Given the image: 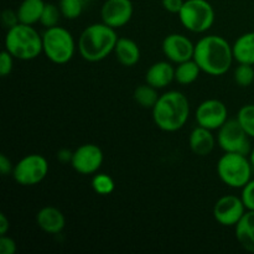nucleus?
Masks as SVG:
<instances>
[{
    "label": "nucleus",
    "instance_id": "obj_1",
    "mask_svg": "<svg viewBox=\"0 0 254 254\" xmlns=\"http://www.w3.org/2000/svg\"><path fill=\"white\" fill-rule=\"evenodd\" d=\"M193 60L205 73L222 76L231 68L235 57L232 46L227 40L217 35H208L195 45Z\"/></svg>",
    "mask_w": 254,
    "mask_h": 254
},
{
    "label": "nucleus",
    "instance_id": "obj_2",
    "mask_svg": "<svg viewBox=\"0 0 254 254\" xmlns=\"http://www.w3.org/2000/svg\"><path fill=\"white\" fill-rule=\"evenodd\" d=\"M190 116V103L184 93L170 91L161 94L153 108V119L164 131H178L183 128Z\"/></svg>",
    "mask_w": 254,
    "mask_h": 254
},
{
    "label": "nucleus",
    "instance_id": "obj_3",
    "mask_svg": "<svg viewBox=\"0 0 254 254\" xmlns=\"http://www.w3.org/2000/svg\"><path fill=\"white\" fill-rule=\"evenodd\" d=\"M118 36L116 29L102 24L89 25L82 31L78 40V50L82 59L88 62H98L114 52Z\"/></svg>",
    "mask_w": 254,
    "mask_h": 254
},
{
    "label": "nucleus",
    "instance_id": "obj_4",
    "mask_svg": "<svg viewBox=\"0 0 254 254\" xmlns=\"http://www.w3.org/2000/svg\"><path fill=\"white\" fill-rule=\"evenodd\" d=\"M5 50L21 61L36 59L42 52V36L32 27L19 22L7 30L5 36Z\"/></svg>",
    "mask_w": 254,
    "mask_h": 254
},
{
    "label": "nucleus",
    "instance_id": "obj_5",
    "mask_svg": "<svg viewBox=\"0 0 254 254\" xmlns=\"http://www.w3.org/2000/svg\"><path fill=\"white\" fill-rule=\"evenodd\" d=\"M76 51V44L71 32L61 26L46 29L42 35V52L47 59L57 64L71 61Z\"/></svg>",
    "mask_w": 254,
    "mask_h": 254
},
{
    "label": "nucleus",
    "instance_id": "obj_6",
    "mask_svg": "<svg viewBox=\"0 0 254 254\" xmlns=\"http://www.w3.org/2000/svg\"><path fill=\"white\" fill-rule=\"evenodd\" d=\"M252 163L247 155L225 153L217 163V174L223 184L233 189H242L252 180Z\"/></svg>",
    "mask_w": 254,
    "mask_h": 254
},
{
    "label": "nucleus",
    "instance_id": "obj_7",
    "mask_svg": "<svg viewBox=\"0 0 254 254\" xmlns=\"http://www.w3.org/2000/svg\"><path fill=\"white\" fill-rule=\"evenodd\" d=\"M179 17L186 30L202 34L215 22V10L207 0H186L179 12Z\"/></svg>",
    "mask_w": 254,
    "mask_h": 254
},
{
    "label": "nucleus",
    "instance_id": "obj_8",
    "mask_svg": "<svg viewBox=\"0 0 254 254\" xmlns=\"http://www.w3.org/2000/svg\"><path fill=\"white\" fill-rule=\"evenodd\" d=\"M49 173L46 158L39 154L24 156L12 170V178L21 186H34L41 183Z\"/></svg>",
    "mask_w": 254,
    "mask_h": 254
},
{
    "label": "nucleus",
    "instance_id": "obj_9",
    "mask_svg": "<svg viewBox=\"0 0 254 254\" xmlns=\"http://www.w3.org/2000/svg\"><path fill=\"white\" fill-rule=\"evenodd\" d=\"M218 144L225 153L251 154L250 135L246 133L238 119H228L218 129Z\"/></svg>",
    "mask_w": 254,
    "mask_h": 254
},
{
    "label": "nucleus",
    "instance_id": "obj_10",
    "mask_svg": "<svg viewBox=\"0 0 254 254\" xmlns=\"http://www.w3.org/2000/svg\"><path fill=\"white\" fill-rule=\"evenodd\" d=\"M103 151L96 144H83L73 151L72 168L82 175H92L103 164Z\"/></svg>",
    "mask_w": 254,
    "mask_h": 254
},
{
    "label": "nucleus",
    "instance_id": "obj_11",
    "mask_svg": "<svg viewBox=\"0 0 254 254\" xmlns=\"http://www.w3.org/2000/svg\"><path fill=\"white\" fill-rule=\"evenodd\" d=\"M195 116L198 126L210 130L220 129L228 121L227 107L218 99L203 101L196 109Z\"/></svg>",
    "mask_w": 254,
    "mask_h": 254
},
{
    "label": "nucleus",
    "instance_id": "obj_12",
    "mask_svg": "<svg viewBox=\"0 0 254 254\" xmlns=\"http://www.w3.org/2000/svg\"><path fill=\"white\" fill-rule=\"evenodd\" d=\"M246 206L242 198L235 195H227L221 197L213 207V217L220 225L232 227L240 222L246 213Z\"/></svg>",
    "mask_w": 254,
    "mask_h": 254
},
{
    "label": "nucleus",
    "instance_id": "obj_13",
    "mask_svg": "<svg viewBox=\"0 0 254 254\" xmlns=\"http://www.w3.org/2000/svg\"><path fill=\"white\" fill-rule=\"evenodd\" d=\"M163 52L170 62L181 64L193 59L195 45L185 35L170 34L164 39Z\"/></svg>",
    "mask_w": 254,
    "mask_h": 254
},
{
    "label": "nucleus",
    "instance_id": "obj_14",
    "mask_svg": "<svg viewBox=\"0 0 254 254\" xmlns=\"http://www.w3.org/2000/svg\"><path fill=\"white\" fill-rule=\"evenodd\" d=\"M101 16L102 21L113 29L123 27L133 16V4L130 0H106Z\"/></svg>",
    "mask_w": 254,
    "mask_h": 254
},
{
    "label": "nucleus",
    "instance_id": "obj_15",
    "mask_svg": "<svg viewBox=\"0 0 254 254\" xmlns=\"http://www.w3.org/2000/svg\"><path fill=\"white\" fill-rule=\"evenodd\" d=\"M36 223L44 232L49 235H59L66 226V218L59 208L46 206L37 212Z\"/></svg>",
    "mask_w": 254,
    "mask_h": 254
},
{
    "label": "nucleus",
    "instance_id": "obj_16",
    "mask_svg": "<svg viewBox=\"0 0 254 254\" xmlns=\"http://www.w3.org/2000/svg\"><path fill=\"white\" fill-rule=\"evenodd\" d=\"M175 79V68L168 61H160L151 64L146 71L145 81L156 89L165 88Z\"/></svg>",
    "mask_w": 254,
    "mask_h": 254
},
{
    "label": "nucleus",
    "instance_id": "obj_17",
    "mask_svg": "<svg viewBox=\"0 0 254 254\" xmlns=\"http://www.w3.org/2000/svg\"><path fill=\"white\" fill-rule=\"evenodd\" d=\"M212 130L198 126L193 129L189 138V144L193 154L198 156H206L215 148V136L211 133Z\"/></svg>",
    "mask_w": 254,
    "mask_h": 254
},
{
    "label": "nucleus",
    "instance_id": "obj_18",
    "mask_svg": "<svg viewBox=\"0 0 254 254\" xmlns=\"http://www.w3.org/2000/svg\"><path fill=\"white\" fill-rule=\"evenodd\" d=\"M235 227L236 237L240 245L247 252L254 254V211H246Z\"/></svg>",
    "mask_w": 254,
    "mask_h": 254
},
{
    "label": "nucleus",
    "instance_id": "obj_19",
    "mask_svg": "<svg viewBox=\"0 0 254 254\" xmlns=\"http://www.w3.org/2000/svg\"><path fill=\"white\" fill-rule=\"evenodd\" d=\"M114 52H116V57L119 61V64H122L126 67L135 66L139 60H140L139 46L136 45L135 41L127 39V37L118 39Z\"/></svg>",
    "mask_w": 254,
    "mask_h": 254
},
{
    "label": "nucleus",
    "instance_id": "obj_20",
    "mask_svg": "<svg viewBox=\"0 0 254 254\" xmlns=\"http://www.w3.org/2000/svg\"><path fill=\"white\" fill-rule=\"evenodd\" d=\"M233 57L238 64H254V31L241 35L232 46Z\"/></svg>",
    "mask_w": 254,
    "mask_h": 254
},
{
    "label": "nucleus",
    "instance_id": "obj_21",
    "mask_svg": "<svg viewBox=\"0 0 254 254\" xmlns=\"http://www.w3.org/2000/svg\"><path fill=\"white\" fill-rule=\"evenodd\" d=\"M44 0H24L17 9V16L21 24L34 25L40 21L45 9Z\"/></svg>",
    "mask_w": 254,
    "mask_h": 254
},
{
    "label": "nucleus",
    "instance_id": "obj_22",
    "mask_svg": "<svg viewBox=\"0 0 254 254\" xmlns=\"http://www.w3.org/2000/svg\"><path fill=\"white\" fill-rule=\"evenodd\" d=\"M200 72V66L193 59L181 62V64H178V67L175 68V81L178 83L184 84V86L191 84L198 78Z\"/></svg>",
    "mask_w": 254,
    "mask_h": 254
},
{
    "label": "nucleus",
    "instance_id": "obj_23",
    "mask_svg": "<svg viewBox=\"0 0 254 254\" xmlns=\"http://www.w3.org/2000/svg\"><path fill=\"white\" fill-rule=\"evenodd\" d=\"M159 94L156 92L155 87L150 86V84L145 83L141 84V86L136 87L135 91H134V99H135L136 103L139 106H141L143 108H150L153 109L154 106L156 104L159 99Z\"/></svg>",
    "mask_w": 254,
    "mask_h": 254
},
{
    "label": "nucleus",
    "instance_id": "obj_24",
    "mask_svg": "<svg viewBox=\"0 0 254 254\" xmlns=\"http://www.w3.org/2000/svg\"><path fill=\"white\" fill-rule=\"evenodd\" d=\"M237 119L250 138H254V104L243 106L238 112Z\"/></svg>",
    "mask_w": 254,
    "mask_h": 254
},
{
    "label": "nucleus",
    "instance_id": "obj_25",
    "mask_svg": "<svg viewBox=\"0 0 254 254\" xmlns=\"http://www.w3.org/2000/svg\"><path fill=\"white\" fill-rule=\"evenodd\" d=\"M92 188L98 195L106 196L114 191V181L107 174H97L92 179Z\"/></svg>",
    "mask_w": 254,
    "mask_h": 254
},
{
    "label": "nucleus",
    "instance_id": "obj_26",
    "mask_svg": "<svg viewBox=\"0 0 254 254\" xmlns=\"http://www.w3.org/2000/svg\"><path fill=\"white\" fill-rule=\"evenodd\" d=\"M84 6L86 5L81 0H60V10L62 16L69 20L77 19L82 14Z\"/></svg>",
    "mask_w": 254,
    "mask_h": 254
},
{
    "label": "nucleus",
    "instance_id": "obj_27",
    "mask_svg": "<svg viewBox=\"0 0 254 254\" xmlns=\"http://www.w3.org/2000/svg\"><path fill=\"white\" fill-rule=\"evenodd\" d=\"M61 10L59 6L54 4H46L45 5V9L42 11L41 19L40 22L44 27L50 29V27L57 26L60 22V16H61Z\"/></svg>",
    "mask_w": 254,
    "mask_h": 254
},
{
    "label": "nucleus",
    "instance_id": "obj_28",
    "mask_svg": "<svg viewBox=\"0 0 254 254\" xmlns=\"http://www.w3.org/2000/svg\"><path fill=\"white\" fill-rule=\"evenodd\" d=\"M235 81L241 87H250L254 82V68L252 64H240L235 69Z\"/></svg>",
    "mask_w": 254,
    "mask_h": 254
},
{
    "label": "nucleus",
    "instance_id": "obj_29",
    "mask_svg": "<svg viewBox=\"0 0 254 254\" xmlns=\"http://www.w3.org/2000/svg\"><path fill=\"white\" fill-rule=\"evenodd\" d=\"M241 198H242L247 211H254V180H251L250 183L243 186Z\"/></svg>",
    "mask_w": 254,
    "mask_h": 254
},
{
    "label": "nucleus",
    "instance_id": "obj_30",
    "mask_svg": "<svg viewBox=\"0 0 254 254\" xmlns=\"http://www.w3.org/2000/svg\"><path fill=\"white\" fill-rule=\"evenodd\" d=\"M12 66H14V56L9 51L4 50L0 54V74L6 77L11 73Z\"/></svg>",
    "mask_w": 254,
    "mask_h": 254
},
{
    "label": "nucleus",
    "instance_id": "obj_31",
    "mask_svg": "<svg viewBox=\"0 0 254 254\" xmlns=\"http://www.w3.org/2000/svg\"><path fill=\"white\" fill-rule=\"evenodd\" d=\"M16 252V243L12 238L6 235L0 237V253L1 254H15Z\"/></svg>",
    "mask_w": 254,
    "mask_h": 254
},
{
    "label": "nucleus",
    "instance_id": "obj_32",
    "mask_svg": "<svg viewBox=\"0 0 254 254\" xmlns=\"http://www.w3.org/2000/svg\"><path fill=\"white\" fill-rule=\"evenodd\" d=\"M1 21H2V25H4L7 30L11 29V27H14L15 25H17L20 22L19 16H17V12L12 11V10H9V9L5 10V11L2 12Z\"/></svg>",
    "mask_w": 254,
    "mask_h": 254
},
{
    "label": "nucleus",
    "instance_id": "obj_33",
    "mask_svg": "<svg viewBox=\"0 0 254 254\" xmlns=\"http://www.w3.org/2000/svg\"><path fill=\"white\" fill-rule=\"evenodd\" d=\"M184 0H163V6L171 14H179L184 5Z\"/></svg>",
    "mask_w": 254,
    "mask_h": 254
},
{
    "label": "nucleus",
    "instance_id": "obj_34",
    "mask_svg": "<svg viewBox=\"0 0 254 254\" xmlns=\"http://www.w3.org/2000/svg\"><path fill=\"white\" fill-rule=\"evenodd\" d=\"M12 170H14V166H12L10 159L4 154H1L0 155V173H1V175L6 176L9 174H12Z\"/></svg>",
    "mask_w": 254,
    "mask_h": 254
},
{
    "label": "nucleus",
    "instance_id": "obj_35",
    "mask_svg": "<svg viewBox=\"0 0 254 254\" xmlns=\"http://www.w3.org/2000/svg\"><path fill=\"white\" fill-rule=\"evenodd\" d=\"M10 230V222L5 213H0V235L5 236Z\"/></svg>",
    "mask_w": 254,
    "mask_h": 254
},
{
    "label": "nucleus",
    "instance_id": "obj_36",
    "mask_svg": "<svg viewBox=\"0 0 254 254\" xmlns=\"http://www.w3.org/2000/svg\"><path fill=\"white\" fill-rule=\"evenodd\" d=\"M72 155L73 153H71L69 150H61L59 151V159L64 163H67V161H71L72 160Z\"/></svg>",
    "mask_w": 254,
    "mask_h": 254
},
{
    "label": "nucleus",
    "instance_id": "obj_37",
    "mask_svg": "<svg viewBox=\"0 0 254 254\" xmlns=\"http://www.w3.org/2000/svg\"><path fill=\"white\" fill-rule=\"evenodd\" d=\"M250 160H251V163H252V166L254 169V148L252 149V151H251V154H250Z\"/></svg>",
    "mask_w": 254,
    "mask_h": 254
},
{
    "label": "nucleus",
    "instance_id": "obj_38",
    "mask_svg": "<svg viewBox=\"0 0 254 254\" xmlns=\"http://www.w3.org/2000/svg\"><path fill=\"white\" fill-rule=\"evenodd\" d=\"M81 1H82V2H83V4H84V5H86V4H87V2H88V1H89V0H81Z\"/></svg>",
    "mask_w": 254,
    "mask_h": 254
}]
</instances>
